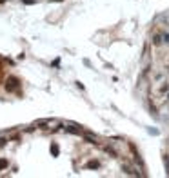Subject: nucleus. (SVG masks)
Here are the masks:
<instances>
[{
	"instance_id": "nucleus-1",
	"label": "nucleus",
	"mask_w": 169,
	"mask_h": 178,
	"mask_svg": "<svg viewBox=\"0 0 169 178\" xmlns=\"http://www.w3.org/2000/svg\"><path fill=\"white\" fill-rule=\"evenodd\" d=\"M87 167H98V162H96V160H91V162L87 163Z\"/></svg>"
},
{
	"instance_id": "nucleus-2",
	"label": "nucleus",
	"mask_w": 169,
	"mask_h": 178,
	"mask_svg": "<svg viewBox=\"0 0 169 178\" xmlns=\"http://www.w3.org/2000/svg\"><path fill=\"white\" fill-rule=\"evenodd\" d=\"M6 165H7V162H6V160H0V169H4Z\"/></svg>"
},
{
	"instance_id": "nucleus-3",
	"label": "nucleus",
	"mask_w": 169,
	"mask_h": 178,
	"mask_svg": "<svg viewBox=\"0 0 169 178\" xmlns=\"http://www.w3.org/2000/svg\"><path fill=\"white\" fill-rule=\"evenodd\" d=\"M4 144H6V140H4V138H0V147H2Z\"/></svg>"
}]
</instances>
